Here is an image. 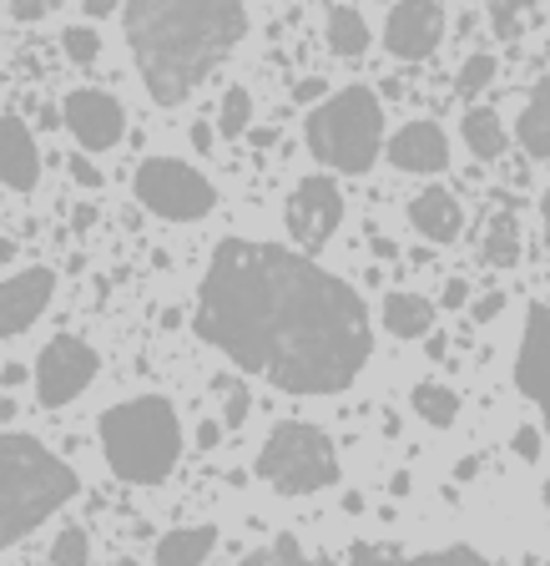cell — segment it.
<instances>
[{
	"label": "cell",
	"instance_id": "6da1fadb",
	"mask_svg": "<svg viewBox=\"0 0 550 566\" xmlns=\"http://www.w3.org/2000/svg\"><path fill=\"white\" fill-rule=\"evenodd\" d=\"M198 334L288 395H343L374 354L359 289L278 243L223 238L198 289Z\"/></svg>",
	"mask_w": 550,
	"mask_h": 566
},
{
	"label": "cell",
	"instance_id": "7a4b0ae2",
	"mask_svg": "<svg viewBox=\"0 0 550 566\" xmlns=\"http://www.w3.org/2000/svg\"><path fill=\"white\" fill-rule=\"evenodd\" d=\"M247 11L233 0H137L121 11L131 61L157 106H182L247 35Z\"/></svg>",
	"mask_w": 550,
	"mask_h": 566
},
{
	"label": "cell",
	"instance_id": "3957f363",
	"mask_svg": "<svg viewBox=\"0 0 550 566\" xmlns=\"http://www.w3.org/2000/svg\"><path fill=\"white\" fill-rule=\"evenodd\" d=\"M96 440L112 475L127 485H162L182 460V420L167 395H131L102 410Z\"/></svg>",
	"mask_w": 550,
	"mask_h": 566
},
{
	"label": "cell",
	"instance_id": "277c9868",
	"mask_svg": "<svg viewBox=\"0 0 550 566\" xmlns=\"http://www.w3.org/2000/svg\"><path fill=\"white\" fill-rule=\"evenodd\" d=\"M82 491L76 471L35 436L0 430V546L46 526L71 495Z\"/></svg>",
	"mask_w": 550,
	"mask_h": 566
},
{
	"label": "cell",
	"instance_id": "5b68a950",
	"mask_svg": "<svg viewBox=\"0 0 550 566\" xmlns=\"http://www.w3.org/2000/svg\"><path fill=\"white\" fill-rule=\"evenodd\" d=\"M304 142L314 163L343 177H363L384 153V102L374 86H339L308 112Z\"/></svg>",
	"mask_w": 550,
	"mask_h": 566
},
{
	"label": "cell",
	"instance_id": "8992f818",
	"mask_svg": "<svg viewBox=\"0 0 550 566\" xmlns=\"http://www.w3.org/2000/svg\"><path fill=\"white\" fill-rule=\"evenodd\" d=\"M258 481L278 495H314L339 485V450L308 420H278L258 450Z\"/></svg>",
	"mask_w": 550,
	"mask_h": 566
},
{
	"label": "cell",
	"instance_id": "52a82bcc",
	"mask_svg": "<svg viewBox=\"0 0 550 566\" xmlns=\"http://www.w3.org/2000/svg\"><path fill=\"white\" fill-rule=\"evenodd\" d=\"M131 192L152 218L167 223H202L212 208H218V188L202 167L182 163V157H141L137 172H131Z\"/></svg>",
	"mask_w": 550,
	"mask_h": 566
},
{
	"label": "cell",
	"instance_id": "ba28073f",
	"mask_svg": "<svg viewBox=\"0 0 550 566\" xmlns=\"http://www.w3.org/2000/svg\"><path fill=\"white\" fill-rule=\"evenodd\" d=\"M102 375V354L82 339V334H56V339L41 344L31 365V385H35V400L46 410H66L96 385Z\"/></svg>",
	"mask_w": 550,
	"mask_h": 566
},
{
	"label": "cell",
	"instance_id": "9c48e42d",
	"mask_svg": "<svg viewBox=\"0 0 550 566\" xmlns=\"http://www.w3.org/2000/svg\"><path fill=\"white\" fill-rule=\"evenodd\" d=\"M283 228L298 248H324L328 238L343 228V188L328 172H308L293 182L288 202H283Z\"/></svg>",
	"mask_w": 550,
	"mask_h": 566
},
{
	"label": "cell",
	"instance_id": "30bf717a",
	"mask_svg": "<svg viewBox=\"0 0 550 566\" xmlns=\"http://www.w3.org/2000/svg\"><path fill=\"white\" fill-rule=\"evenodd\" d=\"M61 122H66V132L76 137L82 157L112 153V147L127 137V112H121V102L112 92H102V86H76V92H66Z\"/></svg>",
	"mask_w": 550,
	"mask_h": 566
},
{
	"label": "cell",
	"instance_id": "8fae6325",
	"mask_svg": "<svg viewBox=\"0 0 550 566\" xmlns=\"http://www.w3.org/2000/svg\"><path fill=\"white\" fill-rule=\"evenodd\" d=\"M445 6L434 0H404V6H389L384 15V51L399 61H424L434 56V46L445 41Z\"/></svg>",
	"mask_w": 550,
	"mask_h": 566
},
{
	"label": "cell",
	"instance_id": "7c38bea8",
	"mask_svg": "<svg viewBox=\"0 0 550 566\" xmlns=\"http://www.w3.org/2000/svg\"><path fill=\"white\" fill-rule=\"evenodd\" d=\"M56 298V273L46 263H31L21 273H6L0 279V339H15L35 324V318L51 308Z\"/></svg>",
	"mask_w": 550,
	"mask_h": 566
},
{
	"label": "cell",
	"instance_id": "4fadbf2b",
	"mask_svg": "<svg viewBox=\"0 0 550 566\" xmlns=\"http://www.w3.org/2000/svg\"><path fill=\"white\" fill-rule=\"evenodd\" d=\"M384 157L394 172L434 177L449 167V137H445V127H434L430 117H414L384 142Z\"/></svg>",
	"mask_w": 550,
	"mask_h": 566
},
{
	"label": "cell",
	"instance_id": "5bb4252c",
	"mask_svg": "<svg viewBox=\"0 0 550 566\" xmlns=\"http://www.w3.org/2000/svg\"><path fill=\"white\" fill-rule=\"evenodd\" d=\"M516 385L546 415L550 430V314L540 304L526 314V334H520V354H516Z\"/></svg>",
	"mask_w": 550,
	"mask_h": 566
},
{
	"label": "cell",
	"instance_id": "9a60e30c",
	"mask_svg": "<svg viewBox=\"0 0 550 566\" xmlns=\"http://www.w3.org/2000/svg\"><path fill=\"white\" fill-rule=\"evenodd\" d=\"M41 182V147H35V132L21 117H0V188L11 192H35Z\"/></svg>",
	"mask_w": 550,
	"mask_h": 566
},
{
	"label": "cell",
	"instance_id": "2e32d148",
	"mask_svg": "<svg viewBox=\"0 0 550 566\" xmlns=\"http://www.w3.org/2000/svg\"><path fill=\"white\" fill-rule=\"evenodd\" d=\"M404 218H410V228L420 238H430V243H455L459 228H465V208H459V198L449 188L414 192L410 208H404Z\"/></svg>",
	"mask_w": 550,
	"mask_h": 566
},
{
	"label": "cell",
	"instance_id": "e0dca14e",
	"mask_svg": "<svg viewBox=\"0 0 550 566\" xmlns=\"http://www.w3.org/2000/svg\"><path fill=\"white\" fill-rule=\"evenodd\" d=\"M379 324H384L389 339H430L434 334V298L414 294V289H394L379 308Z\"/></svg>",
	"mask_w": 550,
	"mask_h": 566
},
{
	"label": "cell",
	"instance_id": "ac0fdd59",
	"mask_svg": "<svg viewBox=\"0 0 550 566\" xmlns=\"http://www.w3.org/2000/svg\"><path fill=\"white\" fill-rule=\"evenodd\" d=\"M516 142L526 147V157L536 163H550V76H540L530 86V96L516 112Z\"/></svg>",
	"mask_w": 550,
	"mask_h": 566
},
{
	"label": "cell",
	"instance_id": "d6986e66",
	"mask_svg": "<svg viewBox=\"0 0 550 566\" xmlns=\"http://www.w3.org/2000/svg\"><path fill=\"white\" fill-rule=\"evenodd\" d=\"M212 552H218V526H177L157 542L152 566H208Z\"/></svg>",
	"mask_w": 550,
	"mask_h": 566
},
{
	"label": "cell",
	"instance_id": "ffe728a7",
	"mask_svg": "<svg viewBox=\"0 0 550 566\" xmlns=\"http://www.w3.org/2000/svg\"><path fill=\"white\" fill-rule=\"evenodd\" d=\"M324 41L334 56H363L369 51V41H374V31H369V21H363L359 6H328L324 15Z\"/></svg>",
	"mask_w": 550,
	"mask_h": 566
},
{
	"label": "cell",
	"instance_id": "44dd1931",
	"mask_svg": "<svg viewBox=\"0 0 550 566\" xmlns=\"http://www.w3.org/2000/svg\"><path fill=\"white\" fill-rule=\"evenodd\" d=\"M459 137H465V147L480 163H495V157H505V147H510V132H505L500 112H490V106H469L465 117H459Z\"/></svg>",
	"mask_w": 550,
	"mask_h": 566
},
{
	"label": "cell",
	"instance_id": "7402d4cb",
	"mask_svg": "<svg viewBox=\"0 0 550 566\" xmlns=\"http://www.w3.org/2000/svg\"><path fill=\"white\" fill-rule=\"evenodd\" d=\"M410 410L420 415L430 430H449L465 405H459V395L449 385H440V379H420V385L410 389Z\"/></svg>",
	"mask_w": 550,
	"mask_h": 566
},
{
	"label": "cell",
	"instance_id": "603a6c76",
	"mask_svg": "<svg viewBox=\"0 0 550 566\" xmlns=\"http://www.w3.org/2000/svg\"><path fill=\"white\" fill-rule=\"evenodd\" d=\"M485 263H495V269H516L520 263V223L510 212H500L490 233H485Z\"/></svg>",
	"mask_w": 550,
	"mask_h": 566
},
{
	"label": "cell",
	"instance_id": "cb8c5ba5",
	"mask_svg": "<svg viewBox=\"0 0 550 566\" xmlns=\"http://www.w3.org/2000/svg\"><path fill=\"white\" fill-rule=\"evenodd\" d=\"M247 127H253V92H247V86H228L212 132H223V137H243Z\"/></svg>",
	"mask_w": 550,
	"mask_h": 566
},
{
	"label": "cell",
	"instance_id": "d4e9b609",
	"mask_svg": "<svg viewBox=\"0 0 550 566\" xmlns=\"http://www.w3.org/2000/svg\"><path fill=\"white\" fill-rule=\"evenodd\" d=\"M495 71H500V61H495L490 51H475V56L459 61V71H455V92H459V96H480L485 86L495 82Z\"/></svg>",
	"mask_w": 550,
	"mask_h": 566
},
{
	"label": "cell",
	"instance_id": "484cf974",
	"mask_svg": "<svg viewBox=\"0 0 550 566\" xmlns=\"http://www.w3.org/2000/svg\"><path fill=\"white\" fill-rule=\"evenodd\" d=\"M51 566H92V536L82 526H61L51 542Z\"/></svg>",
	"mask_w": 550,
	"mask_h": 566
},
{
	"label": "cell",
	"instance_id": "4316f807",
	"mask_svg": "<svg viewBox=\"0 0 550 566\" xmlns=\"http://www.w3.org/2000/svg\"><path fill=\"white\" fill-rule=\"evenodd\" d=\"M61 51H66V61H76V66H92V61L102 56V31L86 21L66 25V31H61Z\"/></svg>",
	"mask_w": 550,
	"mask_h": 566
},
{
	"label": "cell",
	"instance_id": "83f0119b",
	"mask_svg": "<svg viewBox=\"0 0 550 566\" xmlns=\"http://www.w3.org/2000/svg\"><path fill=\"white\" fill-rule=\"evenodd\" d=\"M218 389H228V410H223V430H237V424L247 420V410H253V400H247V389L233 385V379H218Z\"/></svg>",
	"mask_w": 550,
	"mask_h": 566
},
{
	"label": "cell",
	"instance_id": "f1b7e54d",
	"mask_svg": "<svg viewBox=\"0 0 550 566\" xmlns=\"http://www.w3.org/2000/svg\"><path fill=\"white\" fill-rule=\"evenodd\" d=\"M510 450H516V455L526 460V465H536L540 450H546V436H540V424H520L516 440H510Z\"/></svg>",
	"mask_w": 550,
	"mask_h": 566
},
{
	"label": "cell",
	"instance_id": "f546056e",
	"mask_svg": "<svg viewBox=\"0 0 550 566\" xmlns=\"http://www.w3.org/2000/svg\"><path fill=\"white\" fill-rule=\"evenodd\" d=\"M505 308H510V298H505V289H495V294H485V298L469 304V318H475V324H490V318H500Z\"/></svg>",
	"mask_w": 550,
	"mask_h": 566
},
{
	"label": "cell",
	"instance_id": "4dcf8cb0",
	"mask_svg": "<svg viewBox=\"0 0 550 566\" xmlns=\"http://www.w3.org/2000/svg\"><path fill=\"white\" fill-rule=\"evenodd\" d=\"M66 167H71V177H76V188H86V192H96L106 182V172L92 163V157H71Z\"/></svg>",
	"mask_w": 550,
	"mask_h": 566
},
{
	"label": "cell",
	"instance_id": "1f68e13d",
	"mask_svg": "<svg viewBox=\"0 0 550 566\" xmlns=\"http://www.w3.org/2000/svg\"><path fill=\"white\" fill-rule=\"evenodd\" d=\"M490 25H495V35L516 41L520 35V6H490Z\"/></svg>",
	"mask_w": 550,
	"mask_h": 566
},
{
	"label": "cell",
	"instance_id": "d6a6232c",
	"mask_svg": "<svg viewBox=\"0 0 550 566\" xmlns=\"http://www.w3.org/2000/svg\"><path fill=\"white\" fill-rule=\"evenodd\" d=\"M6 15H11V21H46L51 15V0H11V6H6Z\"/></svg>",
	"mask_w": 550,
	"mask_h": 566
},
{
	"label": "cell",
	"instance_id": "836d02e7",
	"mask_svg": "<svg viewBox=\"0 0 550 566\" xmlns=\"http://www.w3.org/2000/svg\"><path fill=\"white\" fill-rule=\"evenodd\" d=\"M25 379H31V365H21V359H6V365H0V389H6V395L21 389Z\"/></svg>",
	"mask_w": 550,
	"mask_h": 566
},
{
	"label": "cell",
	"instance_id": "e575fe53",
	"mask_svg": "<svg viewBox=\"0 0 550 566\" xmlns=\"http://www.w3.org/2000/svg\"><path fill=\"white\" fill-rule=\"evenodd\" d=\"M324 96H328V82H324V76H304V82H298V86H293V102H324Z\"/></svg>",
	"mask_w": 550,
	"mask_h": 566
},
{
	"label": "cell",
	"instance_id": "d590c367",
	"mask_svg": "<svg viewBox=\"0 0 550 566\" xmlns=\"http://www.w3.org/2000/svg\"><path fill=\"white\" fill-rule=\"evenodd\" d=\"M440 304H445V308H465L469 304V283L465 279H449L445 294H440Z\"/></svg>",
	"mask_w": 550,
	"mask_h": 566
},
{
	"label": "cell",
	"instance_id": "8d00e7d4",
	"mask_svg": "<svg viewBox=\"0 0 550 566\" xmlns=\"http://www.w3.org/2000/svg\"><path fill=\"white\" fill-rule=\"evenodd\" d=\"M218 440H223V420H202L198 424V450H218Z\"/></svg>",
	"mask_w": 550,
	"mask_h": 566
},
{
	"label": "cell",
	"instance_id": "74e56055",
	"mask_svg": "<svg viewBox=\"0 0 550 566\" xmlns=\"http://www.w3.org/2000/svg\"><path fill=\"white\" fill-rule=\"evenodd\" d=\"M82 15H86V25L106 21V15H117V0H82Z\"/></svg>",
	"mask_w": 550,
	"mask_h": 566
},
{
	"label": "cell",
	"instance_id": "f35d334b",
	"mask_svg": "<svg viewBox=\"0 0 550 566\" xmlns=\"http://www.w3.org/2000/svg\"><path fill=\"white\" fill-rule=\"evenodd\" d=\"M192 147H198V153H212V147H218V132H212L208 122H198V127H192Z\"/></svg>",
	"mask_w": 550,
	"mask_h": 566
},
{
	"label": "cell",
	"instance_id": "ab89813d",
	"mask_svg": "<svg viewBox=\"0 0 550 566\" xmlns=\"http://www.w3.org/2000/svg\"><path fill=\"white\" fill-rule=\"evenodd\" d=\"M71 223H76V228H82V233H86V228L96 223V208H92V202H82V208H76V218H71Z\"/></svg>",
	"mask_w": 550,
	"mask_h": 566
},
{
	"label": "cell",
	"instance_id": "60d3db41",
	"mask_svg": "<svg viewBox=\"0 0 550 566\" xmlns=\"http://www.w3.org/2000/svg\"><path fill=\"white\" fill-rule=\"evenodd\" d=\"M343 511H349V516H359V511H363V495L359 491H343Z\"/></svg>",
	"mask_w": 550,
	"mask_h": 566
},
{
	"label": "cell",
	"instance_id": "b9f144b4",
	"mask_svg": "<svg viewBox=\"0 0 550 566\" xmlns=\"http://www.w3.org/2000/svg\"><path fill=\"white\" fill-rule=\"evenodd\" d=\"M15 420V400L11 395H0V424H11Z\"/></svg>",
	"mask_w": 550,
	"mask_h": 566
},
{
	"label": "cell",
	"instance_id": "7bdbcfd3",
	"mask_svg": "<svg viewBox=\"0 0 550 566\" xmlns=\"http://www.w3.org/2000/svg\"><path fill=\"white\" fill-rule=\"evenodd\" d=\"M389 495H410V475L399 471V475H394V481H389Z\"/></svg>",
	"mask_w": 550,
	"mask_h": 566
},
{
	"label": "cell",
	"instance_id": "ee69618b",
	"mask_svg": "<svg viewBox=\"0 0 550 566\" xmlns=\"http://www.w3.org/2000/svg\"><path fill=\"white\" fill-rule=\"evenodd\" d=\"M540 218H546V233H550V188H546V198H540Z\"/></svg>",
	"mask_w": 550,
	"mask_h": 566
},
{
	"label": "cell",
	"instance_id": "f6af8a7d",
	"mask_svg": "<svg viewBox=\"0 0 550 566\" xmlns=\"http://www.w3.org/2000/svg\"><path fill=\"white\" fill-rule=\"evenodd\" d=\"M540 506L550 511V475H546V481H540Z\"/></svg>",
	"mask_w": 550,
	"mask_h": 566
},
{
	"label": "cell",
	"instance_id": "bcb514c9",
	"mask_svg": "<svg viewBox=\"0 0 550 566\" xmlns=\"http://www.w3.org/2000/svg\"><path fill=\"white\" fill-rule=\"evenodd\" d=\"M106 566H141V562H131V556H117V562H106Z\"/></svg>",
	"mask_w": 550,
	"mask_h": 566
},
{
	"label": "cell",
	"instance_id": "7dc6e473",
	"mask_svg": "<svg viewBox=\"0 0 550 566\" xmlns=\"http://www.w3.org/2000/svg\"><path fill=\"white\" fill-rule=\"evenodd\" d=\"M243 566H268V556H247V562Z\"/></svg>",
	"mask_w": 550,
	"mask_h": 566
},
{
	"label": "cell",
	"instance_id": "c3c4849f",
	"mask_svg": "<svg viewBox=\"0 0 550 566\" xmlns=\"http://www.w3.org/2000/svg\"><path fill=\"white\" fill-rule=\"evenodd\" d=\"M546 566H550V562H546Z\"/></svg>",
	"mask_w": 550,
	"mask_h": 566
}]
</instances>
